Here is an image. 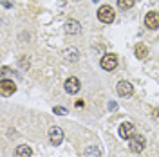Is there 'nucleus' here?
Returning <instances> with one entry per match:
<instances>
[{
	"label": "nucleus",
	"mask_w": 159,
	"mask_h": 157,
	"mask_svg": "<svg viewBox=\"0 0 159 157\" xmlns=\"http://www.w3.org/2000/svg\"><path fill=\"white\" fill-rule=\"evenodd\" d=\"M114 9L110 7V6H101L98 9V20L99 22H103V24H110V22H114Z\"/></svg>",
	"instance_id": "nucleus-1"
},
{
	"label": "nucleus",
	"mask_w": 159,
	"mask_h": 157,
	"mask_svg": "<svg viewBox=\"0 0 159 157\" xmlns=\"http://www.w3.org/2000/svg\"><path fill=\"white\" fill-rule=\"evenodd\" d=\"M16 92V83L13 81V79H4L0 81V94L4 96V98H7V96H13Z\"/></svg>",
	"instance_id": "nucleus-2"
},
{
	"label": "nucleus",
	"mask_w": 159,
	"mask_h": 157,
	"mask_svg": "<svg viewBox=\"0 0 159 157\" xmlns=\"http://www.w3.org/2000/svg\"><path fill=\"white\" fill-rule=\"evenodd\" d=\"M63 88H65V92L67 94H78L81 85H80V79L74 78V76H70V78L65 79V83H63Z\"/></svg>",
	"instance_id": "nucleus-3"
},
{
	"label": "nucleus",
	"mask_w": 159,
	"mask_h": 157,
	"mask_svg": "<svg viewBox=\"0 0 159 157\" xmlns=\"http://www.w3.org/2000/svg\"><path fill=\"white\" fill-rule=\"evenodd\" d=\"M147 145V141L143 136H134V137L129 141V148L134 152V154H139V152H143V148Z\"/></svg>",
	"instance_id": "nucleus-4"
},
{
	"label": "nucleus",
	"mask_w": 159,
	"mask_h": 157,
	"mask_svg": "<svg viewBox=\"0 0 159 157\" xmlns=\"http://www.w3.org/2000/svg\"><path fill=\"white\" fill-rule=\"evenodd\" d=\"M101 67H103L105 70H114L116 67H118V56L112 54V52L105 54V56L101 58Z\"/></svg>",
	"instance_id": "nucleus-5"
},
{
	"label": "nucleus",
	"mask_w": 159,
	"mask_h": 157,
	"mask_svg": "<svg viewBox=\"0 0 159 157\" xmlns=\"http://www.w3.org/2000/svg\"><path fill=\"white\" fill-rule=\"evenodd\" d=\"M49 141L54 146H58L60 143L63 141V130L60 127H51L49 128Z\"/></svg>",
	"instance_id": "nucleus-6"
},
{
	"label": "nucleus",
	"mask_w": 159,
	"mask_h": 157,
	"mask_svg": "<svg viewBox=\"0 0 159 157\" xmlns=\"http://www.w3.org/2000/svg\"><path fill=\"white\" fill-rule=\"evenodd\" d=\"M116 90H118L119 96H130L134 92V85L130 81H127V79H121L118 85H116Z\"/></svg>",
	"instance_id": "nucleus-7"
},
{
	"label": "nucleus",
	"mask_w": 159,
	"mask_h": 157,
	"mask_svg": "<svg viewBox=\"0 0 159 157\" xmlns=\"http://www.w3.org/2000/svg\"><path fill=\"white\" fill-rule=\"evenodd\" d=\"M145 25H147L148 29H157L159 27V13H156V11L147 13V16H145Z\"/></svg>",
	"instance_id": "nucleus-8"
},
{
	"label": "nucleus",
	"mask_w": 159,
	"mask_h": 157,
	"mask_svg": "<svg viewBox=\"0 0 159 157\" xmlns=\"http://www.w3.org/2000/svg\"><path fill=\"white\" fill-rule=\"evenodd\" d=\"M63 60H65L67 63H76V61L80 60L78 49H74V47H67V49H63Z\"/></svg>",
	"instance_id": "nucleus-9"
},
{
	"label": "nucleus",
	"mask_w": 159,
	"mask_h": 157,
	"mask_svg": "<svg viewBox=\"0 0 159 157\" xmlns=\"http://www.w3.org/2000/svg\"><path fill=\"white\" fill-rule=\"evenodd\" d=\"M134 125H132V123H129V121H127V123H123V125H121V127H119V137H123V139H129L130 136H134Z\"/></svg>",
	"instance_id": "nucleus-10"
},
{
	"label": "nucleus",
	"mask_w": 159,
	"mask_h": 157,
	"mask_svg": "<svg viewBox=\"0 0 159 157\" xmlns=\"http://www.w3.org/2000/svg\"><path fill=\"white\" fill-rule=\"evenodd\" d=\"M65 31H67L69 34H78L80 31H81V24H80L78 20L70 18V20H67V24H65Z\"/></svg>",
	"instance_id": "nucleus-11"
},
{
	"label": "nucleus",
	"mask_w": 159,
	"mask_h": 157,
	"mask_svg": "<svg viewBox=\"0 0 159 157\" xmlns=\"http://www.w3.org/2000/svg\"><path fill=\"white\" fill-rule=\"evenodd\" d=\"M15 157H33V150L27 145H18L15 150Z\"/></svg>",
	"instance_id": "nucleus-12"
},
{
	"label": "nucleus",
	"mask_w": 159,
	"mask_h": 157,
	"mask_svg": "<svg viewBox=\"0 0 159 157\" xmlns=\"http://www.w3.org/2000/svg\"><path fill=\"white\" fill-rule=\"evenodd\" d=\"M134 51H136V56H138L139 60H147V58H148V47H147V45L138 43Z\"/></svg>",
	"instance_id": "nucleus-13"
},
{
	"label": "nucleus",
	"mask_w": 159,
	"mask_h": 157,
	"mask_svg": "<svg viewBox=\"0 0 159 157\" xmlns=\"http://www.w3.org/2000/svg\"><path fill=\"white\" fill-rule=\"evenodd\" d=\"M83 157H101V150H99L96 145H90V146L85 148V152H83Z\"/></svg>",
	"instance_id": "nucleus-14"
},
{
	"label": "nucleus",
	"mask_w": 159,
	"mask_h": 157,
	"mask_svg": "<svg viewBox=\"0 0 159 157\" xmlns=\"http://www.w3.org/2000/svg\"><path fill=\"white\" fill-rule=\"evenodd\" d=\"M136 4V0H118V6L121 9H130Z\"/></svg>",
	"instance_id": "nucleus-15"
},
{
	"label": "nucleus",
	"mask_w": 159,
	"mask_h": 157,
	"mask_svg": "<svg viewBox=\"0 0 159 157\" xmlns=\"http://www.w3.org/2000/svg\"><path fill=\"white\" fill-rule=\"evenodd\" d=\"M20 67H22V69L24 70H27L29 69V60H27V56H20Z\"/></svg>",
	"instance_id": "nucleus-16"
},
{
	"label": "nucleus",
	"mask_w": 159,
	"mask_h": 157,
	"mask_svg": "<svg viewBox=\"0 0 159 157\" xmlns=\"http://www.w3.org/2000/svg\"><path fill=\"white\" fill-rule=\"evenodd\" d=\"M52 112H54V114H58V116H65V114H67V108H63V107H54V108H52Z\"/></svg>",
	"instance_id": "nucleus-17"
},
{
	"label": "nucleus",
	"mask_w": 159,
	"mask_h": 157,
	"mask_svg": "<svg viewBox=\"0 0 159 157\" xmlns=\"http://www.w3.org/2000/svg\"><path fill=\"white\" fill-rule=\"evenodd\" d=\"M0 2H2V7H13V4L9 0H0Z\"/></svg>",
	"instance_id": "nucleus-18"
},
{
	"label": "nucleus",
	"mask_w": 159,
	"mask_h": 157,
	"mask_svg": "<svg viewBox=\"0 0 159 157\" xmlns=\"http://www.w3.org/2000/svg\"><path fill=\"white\" fill-rule=\"evenodd\" d=\"M116 108H118V103H116V101H110L109 103V110H116Z\"/></svg>",
	"instance_id": "nucleus-19"
},
{
	"label": "nucleus",
	"mask_w": 159,
	"mask_h": 157,
	"mask_svg": "<svg viewBox=\"0 0 159 157\" xmlns=\"http://www.w3.org/2000/svg\"><path fill=\"white\" fill-rule=\"evenodd\" d=\"M154 119H157V121H159V108L154 110Z\"/></svg>",
	"instance_id": "nucleus-20"
},
{
	"label": "nucleus",
	"mask_w": 159,
	"mask_h": 157,
	"mask_svg": "<svg viewBox=\"0 0 159 157\" xmlns=\"http://www.w3.org/2000/svg\"><path fill=\"white\" fill-rule=\"evenodd\" d=\"M92 2H98V0H92Z\"/></svg>",
	"instance_id": "nucleus-21"
}]
</instances>
